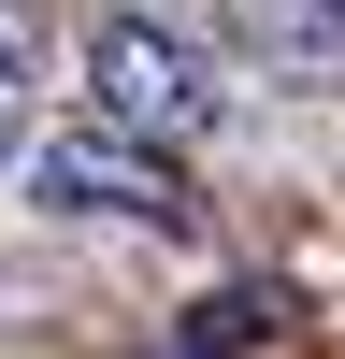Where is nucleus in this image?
<instances>
[{
  "mask_svg": "<svg viewBox=\"0 0 345 359\" xmlns=\"http://www.w3.org/2000/svg\"><path fill=\"white\" fill-rule=\"evenodd\" d=\"M86 101H101V130H130V144H201V130H230L216 57H201L172 15H101V29H86Z\"/></svg>",
  "mask_w": 345,
  "mask_h": 359,
  "instance_id": "obj_1",
  "label": "nucleus"
},
{
  "mask_svg": "<svg viewBox=\"0 0 345 359\" xmlns=\"http://www.w3.org/2000/svg\"><path fill=\"white\" fill-rule=\"evenodd\" d=\"M29 216H58V230H187V187H172V158L158 144H130V130H43L29 144Z\"/></svg>",
  "mask_w": 345,
  "mask_h": 359,
  "instance_id": "obj_2",
  "label": "nucleus"
},
{
  "mask_svg": "<svg viewBox=\"0 0 345 359\" xmlns=\"http://www.w3.org/2000/svg\"><path fill=\"white\" fill-rule=\"evenodd\" d=\"M273 331H288V287H259V273H230V287L187 302V359H245V345H273Z\"/></svg>",
  "mask_w": 345,
  "mask_h": 359,
  "instance_id": "obj_3",
  "label": "nucleus"
},
{
  "mask_svg": "<svg viewBox=\"0 0 345 359\" xmlns=\"http://www.w3.org/2000/svg\"><path fill=\"white\" fill-rule=\"evenodd\" d=\"M245 29H259L273 57H302V72L345 57V0H245Z\"/></svg>",
  "mask_w": 345,
  "mask_h": 359,
  "instance_id": "obj_4",
  "label": "nucleus"
},
{
  "mask_svg": "<svg viewBox=\"0 0 345 359\" xmlns=\"http://www.w3.org/2000/svg\"><path fill=\"white\" fill-rule=\"evenodd\" d=\"M43 72V0H0V86Z\"/></svg>",
  "mask_w": 345,
  "mask_h": 359,
  "instance_id": "obj_5",
  "label": "nucleus"
},
{
  "mask_svg": "<svg viewBox=\"0 0 345 359\" xmlns=\"http://www.w3.org/2000/svg\"><path fill=\"white\" fill-rule=\"evenodd\" d=\"M15 172H29V144H15V101H0V187H15Z\"/></svg>",
  "mask_w": 345,
  "mask_h": 359,
  "instance_id": "obj_6",
  "label": "nucleus"
}]
</instances>
